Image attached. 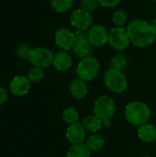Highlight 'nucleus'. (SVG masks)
<instances>
[{"mask_svg":"<svg viewBox=\"0 0 156 157\" xmlns=\"http://www.w3.org/2000/svg\"><path fill=\"white\" fill-rule=\"evenodd\" d=\"M126 29L131 40V43L137 47H148L154 43L155 40L156 36L151 23L146 20L140 18L134 19L128 24Z\"/></svg>","mask_w":156,"mask_h":157,"instance_id":"f257e3e1","label":"nucleus"},{"mask_svg":"<svg viewBox=\"0 0 156 157\" xmlns=\"http://www.w3.org/2000/svg\"><path fill=\"white\" fill-rule=\"evenodd\" d=\"M151 111L149 107L141 101H133L129 103L125 109L126 121L135 126H141L147 123L150 119Z\"/></svg>","mask_w":156,"mask_h":157,"instance_id":"f03ea898","label":"nucleus"},{"mask_svg":"<svg viewBox=\"0 0 156 157\" xmlns=\"http://www.w3.org/2000/svg\"><path fill=\"white\" fill-rule=\"evenodd\" d=\"M100 70L99 62L97 58L88 56L83 58L78 63L76 68V74L79 79H82L86 82L92 81L97 77Z\"/></svg>","mask_w":156,"mask_h":157,"instance_id":"7ed1b4c3","label":"nucleus"},{"mask_svg":"<svg viewBox=\"0 0 156 157\" xmlns=\"http://www.w3.org/2000/svg\"><path fill=\"white\" fill-rule=\"evenodd\" d=\"M106 86L113 93L120 94L127 88V78L121 71L109 68L104 75Z\"/></svg>","mask_w":156,"mask_h":157,"instance_id":"20e7f679","label":"nucleus"},{"mask_svg":"<svg viewBox=\"0 0 156 157\" xmlns=\"http://www.w3.org/2000/svg\"><path fill=\"white\" fill-rule=\"evenodd\" d=\"M116 110L114 100L108 96H100L94 103V113L102 121L111 120Z\"/></svg>","mask_w":156,"mask_h":157,"instance_id":"39448f33","label":"nucleus"},{"mask_svg":"<svg viewBox=\"0 0 156 157\" xmlns=\"http://www.w3.org/2000/svg\"><path fill=\"white\" fill-rule=\"evenodd\" d=\"M113 49L117 51L125 50L131 43V40L124 27H114L108 31V42Z\"/></svg>","mask_w":156,"mask_h":157,"instance_id":"423d86ee","label":"nucleus"},{"mask_svg":"<svg viewBox=\"0 0 156 157\" xmlns=\"http://www.w3.org/2000/svg\"><path fill=\"white\" fill-rule=\"evenodd\" d=\"M54 54L52 52L47 48L38 47L34 48L31 51L29 61L36 67L47 68L52 64Z\"/></svg>","mask_w":156,"mask_h":157,"instance_id":"0eeeda50","label":"nucleus"},{"mask_svg":"<svg viewBox=\"0 0 156 157\" xmlns=\"http://www.w3.org/2000/svg\"><path fill=\"white\" fill-rule=\"evenodd\" d=\"M74 44L73 46L74 53L81 58L88 57L92 52V45L90 44L87 37V31L76 29L74 32Z\"/></svg>","mask_w":156,"mask_h":157,"instance_id":"6e6552de","label":"nucleus"},{"mask_svg":"<svg viewBox=\"0 0 156 157\" xmlns=\"http://www.w3.org/2000/svg\"><path fill=\"white\" fill-rule=\"evenodd\" d=\"M70 22L73 27L80 30H88L93 26V17L82 8L74 9L70 15Z\"/></svg>","mask_w":156,"mask_h":157,"instance_id":"1a4fd4ad","label":"nucleus"},{"mask_svg":"<svg viewBox=\"0 0 156 157\" xmlns=\"http://www.w3.org/2000/svg\"><path fill=\"white\" fill-rule=\"evenodd\" d=\"M87 37L93 47H102L108 42V32L102 25H93L87 30Z\"/></svg>","mask_w":156,"mask_h":157,"instance_id":"9d476101","label":"nucleus"},{"mask_svg":"<svg viewBox=\"0 0 156 157\" xmlns=\"http://www.w3.org/2000/svg\"><path fill=\"white\" fill-rule=\"evenodd\" d=\"M54 40L56 45L63 50V51H68L73 49V46L74 44V32H73L72 30L66 29V28H62L59 29L56 32H55V36H54Z\"/></svg>","mask_w":156,"mask_h":157,"instance_id":"9b49d317","label":"nucleus"},{"mask_svg":"<svg viewBox=\"0 0 156 157\" xmlns=\"http://www.w3.org/2000/svg\"><path fill=\"white\" fill-rule=\"evenodd\" d=\"M9 89L14 96L23 97L27 95L30 89V81L26 75H17L10 81Z\"/></svg>","mask_w":156,"mask_h":157,"instance_id":"f8f14e48","label":"nucleus"},{"mask_svg":"<svg viewBox=\"0 0 156 157\" xmlns=\"http://www.w3.org/2000/svg\"><path fill=\"white\" fill-rule=\"evenodd\" d=\"M86 129L83 126V124H80L78 122L70 124L66 130V139L72 144H82L86 139Z\"/></svg>","mask_w":156,"mask_h":157,"instance_id":"ddd939ff","label":"nucleus"},{"mask_svg":"<svg viewBox=\"0 0 156 157\" xmlns=\"http://www.w3.org/2000/svg\"><path fill=\"white\" fill-rule=\"evenodd\" d=\"M73 64V59L71 55L65 51H62L54 54L52 65L58 71H66Z\"/></svg>","mask_w":156,"mask_h":157,"instance_id":"4468645a","label":"nucleus"},{"mask_svg":"<svg viewBox=\"0 0 156 157\" xmlns=\"http://www.w3.org/2000/svg\"><path fill=\"white\" fill-rule=\"evenodd\" d=\"M138 136L144 143H153L156 140V127L150 123L139 126Z\"/></svg>","mask_w":156,"mask_h":157,"instance_id":"2eb2a0df","label":"nucleus"},{"mask_svg":"<svg viewBox=\"0 0 156 157\" xmlns=\"http://www.w3.org/2000/svg\"><path fill=\"white\" fill-rule=\"evenodd\" d=\"M87 91H88V88H87V85L86 81L79 79V78L72 81L70 85V92L72 96L75 98L76 99L84 98L87 95Z\"/></svg>","mask_w":156,"mask_h":157,"instance_id":"dca6fc26","label":"nucleus"},{"mask_svg":"<svg viewBox=\"0 0 156 157\" xmlns=\"http://www.w3.org/2000/svg\"><path fill=\"white\" fill-rule=\"evenodd\" d=\"M102 125H103L102 121L95 114L86 117L83 121V126L85 127L86 131L89 132H97V131L100 130Z\"/></svg>","mask_w":156,"mask_h":157,"instance_id":"f3484780","label":"nucleus"},{"mask_svg":"<svg viewBox=\"0 0 156 157\" xmlns=\"http://www.w3.org/2000/svg\"><path fill=\"white\" fill-rule=\"evenodd\" d=\"M90 150L84 144H73L67 152L66 157H89Z\"/></svg>","mask_w":156,"mask_h":157,"instance_id":"a211bd4d","label":"nucleus"},{"mask_svg":"<svg viewBox=\"0 0 156 157\" xmlns=\"http://www.w3.org/2000/svg\"><path fill=\"white\" fill-rule=\"evenodd\" d=\"M86 145L90 151L97 152L105 145V139L100 134H93L87 138Z\"/></svg>","mask_w":156,"mask_h":157,"instance_id":"6ab92c4d","label":"nucleus"},{"mask_svg":"<svg viewBox=\"0 0 156 157\" xmlns=\"http://www.w3.org/2000/svg\"><path fill=\"white\" fill-rule=\"evenodd\" d=\"M128 59L125 55L121 54V53H118L115 56H113V58L110 61V68L118 70V71H123L124 69L127 68L128 66Z\"/></svg>","mask_w":156,"mask_h":157,"instance_id":"aec40b11","label":"nucleus"},{"mask_svg":"<svg viewBox=\"0 0 156 157\" xmlns=\"http://www.w3.org/2000/svg\"><path fill=\"white\" fill-rule=\"evenodd\" d=\"M74 0H51V5L52 9L58 13H64L74 6Z\"/></svg>","mask_w":156,"mask_h":157,"instance_id":"412c9836","label":"nucleus"},{"mask_svg":"<svg viewBox=\"0 0 156 157\" xmlns=\"http://www.w3.org/2000/svg\"><path fill=\"white\" fill-rule=\"evenodd\" d=\"M128 20V15L123 9H117L112 15V22L115 27H124Z\"/></svg>","mask_w":156,"mask_h":157,"instance_id":"4be33fe9","label":"nucleus"},{"mask_svg":"<svg viewBox=\"0 0 156 157\" xmlns=\"http://www.w3.org/2000/svg\"><path fill=\"white\" fill-rule=\"evenodd\" d=\"M63 121L70 125V124H73V123H75V122L78 121L79 114H78L77 110L74 108L68 107L63 110Z\"/></svg>","mask_w":156,"mask_h":157,"instance_id":"5701e85b","label":"nucleus"},{"mask_svg":"<svg viewBox=\"0 0 156 157\" xmlns=\"http://www.w3.org/2000/svg\"><path fill=\"white\" fill-rule=\"evenodd\" d=\"M28 78L30 81V83L37 84L40 83L44 78V71L40 67L33 66L28 73Z\"/></svg>","mask_w":156,"mask_h":157,"instance_id":"b1692460","label":"nucleus"},{"mask_svg":"<svg viewBox=\"0 0 156 157\" xmlns=\"http://www.w3.org/2000/svg\"><path fill=\"white\" fill-rule=\"evenodd\" d=\"M31 51H32V48L29 45L22 44L17 48V54L18 57H20L23 60H29Z\"/></svg>","mask_w":156,"mask_h":157,"instance_id":"393cba45","label":"nucleus"},{"mask_svg":"<svg viewBox=\"0 0 156 157\" xmlns=\"http://www.w3.org/2000/svg\"><path fill=\"white\" fill-rule=\"evenodd\" d=\"M98 1L97 0H81L80 1V6L83 10L87 11V12H92L96 10V8L98 6Z\"/></svg>","mask_w":156,"mask_h":157,"instance_id":"a878e982","label":"nucleus"},{"mask_svg":"<svg viewBox=\"0 0 156 157\" xmlns=\"http://www.w3.org/2000/svg\"><path fill=\"white\" fill-rule=\"evenodd\" d=\"M97 1H98L99 6H104V7L112 8V7L117 6L120 3L121 0H97Z\"/></svg>","mask_w":156,"mask_h":157,"instance_id":"bb28decb","label":"nucleus"},{"mask_svg":"<svg viewBox=\"0 0 156 157\" xmlns=\"http://www.w3.org/2000/svg\"><path fill=\"white\" fill-rule=\"evenodd\" d=\"M7 98H8L7 91L5 88L0 87V105L4 104L7 100Z\"/></svg>","mask_w":156,"mask_h":157,"instance_id":"cd10ccee","label":"nucleus"},{"mask_svg":"<svg viewBox=\"0 0 156 157\" xmlns=\"http://www.w3.org/2000/svg\"><path fill=\"white\" fill-rule=\"evenodd\" d=\"M151 26H152L153 30H154V34H155V36H156V18L153 20V22L151 23Z\"/></svg>","mask_w":156,"mask_h":157,"instance_id":"c85d7f7f","label":"nucleus"},{"mask_svg":"<svg viewBox=\"0 0 156 157\" xmlns=\"http://www.w3.org/2000/svg\"><path fill=\"white\" fill-rule=\"evenodd\" d=\"M143 157H152V156H143Z\"/></svg>","mask_w":156,"mask_h":157,"instance_id":"c756f323","label":"nucleus"},{"mask_svg":"<svg viewBox=\"0 0 156 157\" xmlns=\"http://www.w3.org/2000/svg\"><path fill=\"white\" fill-rule=\"evenodd\" d=\"M154 1H155V2H156V0H154Z\"/></svg>","mask_w":156,"mask_h":157,"instance_id":"7c9ffc66","label":"nucleus"}]
</instances>
